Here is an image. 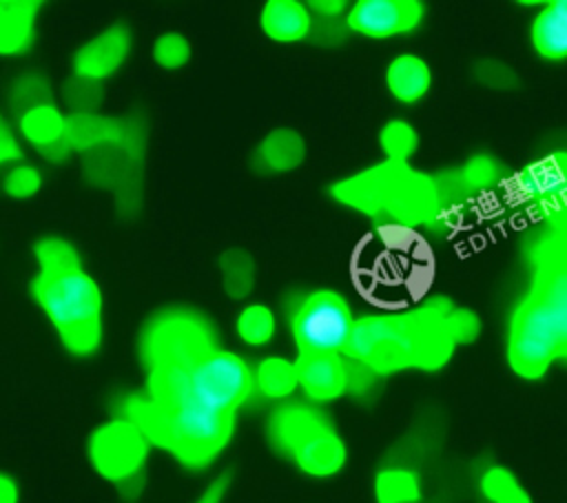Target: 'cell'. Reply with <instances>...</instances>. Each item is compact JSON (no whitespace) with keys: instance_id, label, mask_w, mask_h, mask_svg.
I'll return each instance as SVG.
<instances>
[{"instance_id":"6da1fadb","label":"cell","mask_w":567,"mask_h":503,"mask_svg":"<svg viewBox=\"0 0 567 503\" xmlns=\"http://www.w3.org/2000/svg\"><path fill=\"white\" fill-rule=\"evenodd\" d=\"M556 359H567V228L538 246L529 292L507 330V363L518 377L538 379Z\"/></svg>"},{"instance_id":"7a4b0ae2","label":"cell","mask_w":567,"mask_h":503,"mask_svg":"<svg viewBox=\"0 0 567 503\" xmlns=\"http://www.w3.org/2000/svg\"><path fill=\"white\" fill-rule=\"evenodd\" d=\"M38 273L33 299L53 326L60 343L73 357H93L104 339V297L86 273L78 248L64 237H42L33 246Z\"/></svg>"},{"instance_id":"3957f363","label":"cell","mask_w":567,"mask_h":503,"mask_svg":"<svg viewBox=\"0 0 567 503\" xmlns=\"http://www.w3.org/2000/svg\"><path fill=\"white\" fill-rule=\"evenodd\" d=\"M452 317L439 308H423L357 319L346 355L374 372L439 368L450 359L454 343H458Z\"/></svg>"},{"instance_id":"277c9868","label":"cell","mask_w":567,"mask_h":503,"mask_svg":"<svg viewBox=\"0 0 567 503\" xmlns=\"http://www.w3.org/2000/svg\"><path fill=\"white\" fill-rule=\"evenodd\" d=\"M115 412L135 421L153 445L166 450L188 470L208 468L228 445L235 414L210 410L193 397L153 401L144 390L117 397Z\"/></svg>"},{"instance_id":"5b68a950","label":"cell","mask_w":567,"mask_h":503,"mask_svg":"<svg viewBox=\"0 0 567 503\" xmlns=\"http://www.w3.org/2000/svg\"><path fill=\"white\" fill-rule=\"evenodd\" d=\"M266 434L270 445L317 479L341 472L348 450L330 419L308 403H281L272 410Z\"/></svg>"},{"instance_id":"8992f818","label":"cell","mask_w":567,"mask_h":503,"mask_svg":"<svg viewBox=\"0 0 567 503\" xmlns=\"http://www.w3.org/2000/svg\"><path fill=\"white\" fill-rule=\"evenodd\" d=\"M153 443L146 432L122 414H111L86 437V461L106 483L115 485L128 503L137 501L146 485V463Z\"/></svg>"},{"instance_id":"52a82bcc","label":"cell","mask_w":567,"mask_h":503,"mask_svg":"<svg viewBox=\"0 0 567 503\" xmlns=\"http://www.w3.org/2000/svg\"><path fill=\"white\" fill-rule=\"evenodd\" d=\"M137 346L146 372L188 368L202 355L217 348L215 332L206 317L186 308H166L148 317Z\"/></svg>"},{"instance_id":"ba28073f","label":"cell","mask_w":567,"mask_h":503,"mask_svg":"<svg viewBox=\"0 0 567 503\" xmlns=\"http://www.w3.org/2000/svg\"><path fill=\"white\" fill-rule=\"evenodd\" d=\"M188 392L202 406L235 414L255 392L252 368L226 348H213L188 366Z\"/></svg>"},{"instance_id":"9c48e42d","label":"cell","mask_w":567,"mask_h":503,"mask_svg":"<svg viewBox=\"0 0 567 503\" xmlns=\"http://www.w3.org/2000/svg\"><path fill=\"white\" fill-rule=\"evenodd\" d=\"M352 312L332 290L310 292L292 315V337L299 355H341L352 335Z\"/></svg>"},{"instance_id":"30bf717a","label":"cell","mask_w":567,"mask_h":503,"mask_svg":"<svg viewBox=\"0 0 567 503\" xmlns=\"http://www.w3.org/2000/svg\"><path fill=\"white\" fill-rule=\"evenodd\" d=\"M516 195L554 224H567V153H551L514 177Z\"/></svg>"},{"instance_id":"8fae6325","label":"cell","mask_w":567,"mask_h":503,"mask_svg":"<svg viewBox=\"0 0 567 503\" xmlns=\"http://www.w3.org/2000/svg\"><path fill=\"white\" fill-rule=\"evenodd\" d=\"M133 51V33L124 22H115L82 42L71 55V75L91 82H106L128 60Z\"/></svg>"},{"instance_id":"7c38bea8","label":"cell","mask_w":567,"mask_h":503,"mask_svg":"<svg viewBox=\"0 0 567 503\" xmlns=\"http://www.w3.org/2000/svg\"><path fill=\"white\" fill-rule=\"evenodd\" d=\"M66 124L69 115L55 102H44L16 115L20 142L35 148L51 164H62L73 155L66 142Z\"/></svg>"},{"instance_id":"4fadbf2b","label":"cell","mask_w":567,"mask_h":503,"mask_svg":"<svg viewBox=\"0 0 567 503\" xmlns=\"http://www.w3.org/2000/svg\"><path fill=\"white\" fill-rule=\"evenodd\" d=\"M423 18L414 0H361L348 13V27L368 38H390L412 31Z\"/></svg>"},{"instance_id":"5bb4252c","label":"cell","mask_w":567,"mask_h":503,"mask_svg":"<svg viewBox=\"0 0 567 503\" xmlns=\"http://www.w3.org/2000/svg\"><path fill=\"white\" fill-rule=\"evenodd\" d=\"M297 383L312 401L339 399L348 383V366L341 355H299L295 361Z\"/></svg>"},{"instance_id":"9a60e30c","label":"cell","mask_w":567,"mask_h":503,"mask_svg":"<svg viewBox=\"0 0 567 503\" xmlns=\"http://www.w3.org/2000/svg\"><path fill=\"white\" fill-rule=\"evenodd\" d=\"M40 7L35 0H0V58H20L33 49Z\"/></svg>"},{"instance_id":"2e32d148","label":"cell","mask_w":567,"mask_h":503,"mask_svg":"<svg viewBox=\"0 0 567 503\" xmlns=\"http://www.w3.org/2000/svg\"><path fill=\"white\" fill-rule=\"evenodd\" d=\"M261 29L270 40L297 42L310 33V13L297 0H270L261 9Z\"/></svg>"},{"instance_id":"e0dca14e","label":"cell","mask_w":567,"mask_h":503,"mask_svg":"<svg viewBox=\"0 0 567 503\" xmlns=\"http://www.w3.org/2000/svg\"><path fill=\"white\" fill-rule=\"evenodd\" d=\"M532 44L547 60L567 58V0L549 2L532 24Z\"/></svg>"},{"instance_id":"ac0fdd59","label":"cell","mask_w":567,"mask_h":503,"mask_svg":"<svg viewBox=\"0 0 567 503\" xmlns=\"http://www.w3.org/2000/svg\"><path fill=\"white\" fill-rule=\"evenodd\" d=\"M385 82H388L390 93L399 102L412 104V102H419L427 93V89L432 84V73L423 58L403 53L390 62Z\"/></svg>"},{"instance_id":"d6986e66","label":"cell","mask_w":567,"mask_h":503,"mask_svg":"<svg viewBox=\"0 0 567 503\" xmlns=\"http://www.w3.org/2000/svg\"><path fill=\"white\" fill-rule=\"evenodd\" d=\"M255 390L272 401H281L290 397L299 383H297V370L295 361H288L284 357H266L257 363L252 370Z\"/></svg>"},{"instance_id":"ffe728a7","label":"cell","mask_w":567,"mask_h":503,"mask_svg":"<svg viewBox=\"0 0 567 503\" xmlns=\"http://www.w3.org/2000/svg\"><path fill=\"white\" fill-rule=\"evenodd\" d=\"M259 164L268 171H292L303 160V140L288 129L272 131L257 148Z\"/></svg>"},{"instance_id":"44dd1931","label":"cell","mask_w":567,"mask_h":503,"mask_svg":"<svg viewBox=\"0 0 567 503\" xmlns=\"http://www.w3.org/2000/svg\"><path fill=\"white\" fill-rule=\"evenodd\" d=\"M9 109L13 115H20L22 111L44 104V102H55L53 100V86L49 78L40 71H24L13 78L9 93H7Z\"/></svg>"},{"instance_id":"7402d4cb","label":"cell","mask_w":567,"mask_h":503,"mask_svg":"<svg viewBox=\"0 0 567 503\" xmlns=\"http://www.w3.org/2000/svg\"><path fill=\"white\" fill-rule=\"evenodd\" d=\"M377 503H416L421 496L419 479L403 468H388L377 474L374 481Z\"/></svg>"},{"instance_id":"603a6c76","label":"cell","mask_w":567,"mask_h":503,"mask_svg":"<svg viewBox=\"0 0 567 503\" xmlns=\"http://www.w3.org/2000/svg\"><path fill=\"white\" fill-rule=\"evenodd\" d=\"M235 332L241 343L259 348L275 337V315L264 304L244 306L235 319Z\"/></svg>"},{"instance_id":"cb8c5ba5","label":"cell","mask_w":567,"mask_h":503,"mask_svg":"<svg viewBox=\"0 0 567 503\" xmlns=\"http://www.w3.org/2000/svg\"><path fill=\"white\" fill-rule=\"evenodd\" d=\"M481 494L489 503H532L527 490L518 483V479L503 465H492L481 474L478 481Z\"/></svg>"},{"instance_id":"d4e9b609","label":"cell","mask_w":567,"mask_h":503,"mask_svg":"<svg viewBox=\"0 0 567 503\" xmlns=\"http://www.w3.org/2000/svg\"><path fill=\"white\" fill-rule=\"evenodd\" d=\"M219 268H221V284H224V290L228 292V297L241 299L252 290L255 264L248 253L237 250V248L226 250L219 259Z\"/></svg>"},{"instance_id":"484cf974","label":"cell","mask_w":567,"mask_h":503,"mask_svg":"<svg viewBox=\"0 0 567 503\" xmlns=\"http://www.w3.org/2000/svg\"><path fill=\"white\" fill-rule=\"evenodd\" d=\"M42 186H44L42 171L35 164L24 160L7 166L0 179L2 193L11 199H31L42 191Z\"/></svg>"},{"instance_id":"4316f807","label":"cell","mask_w":567,"mask_h":503,"mask_svg":"<svg viewBox=\"0 0 567 503\" xmlns=\"http://www.w3.org/2000/svg\"><path fill=\"white\" fill-rule=\"evenodd\" d=\"M151 58L164 71H179L190 60V42L177 31H166L153 40Z\"/></svg>"},{"instance_id":"83f0119b","label":"cell","mask_w":567,"mask_h":503,"mask_svg":"<svg viewBox=\"0 0 567 503\" xmlns=\"http://www.w3.org/2000/svg\"><path fill=\"white\" fill-rule=\"evenodd\" d=\"M102 97L104 89L97 82L71 75L62 84V100L71 109V113H95L102 104Z\"/></svg>"},{"instance_id":"f1b7e54d","label":"cell","mask_w":567,"mask_h":503,"mask_svg":"<svg viewBox=\"0 0 567 503\" xmlns=\"http://www.w3.org/2000/svg\"><path fill=\"white\" fill-rule=\"evenodd\" d=\"M381 146L385 148V153L394 160V162H401L405 160L414 146H416V135L414 131L403 124V122H390L383 133H381Z\"/></svg>"},{"instance_id":"f546056e","label":"cell","mask_w":567,"mask_h":503,"mask_svg":"<svg viewBox=\"0 0 567 503\" xmlns=\"http://www.w3.org/2000/svg\"><path fill=\"white\" fill-rule=\"evenodd\" d=\"M22 160V142L16 129L0 113V168H7Z\"/></svg>"},{"instance_id":"4dcf8cb0","label":"cell","mask_w":567,"mask_h":503,"mask_svg":"<svg viewBox=\"0 0 567 503\" xmlns=\"http://www.w3.org/2000/svg\"><path fill=\"white\" fill-rule=\"evenodd\" d=\"M228 490H230V474L221 472L199 492V496L193 503H224Z\"/></svg>"},{"instance_id":"1f68e13d","label":"cell","mask_w":567,"mask_h":503,"mask_svg":"<svg viewBox=\"0 0 567 503\" xmlns=\"http://www.w3.org/2000/svg\"><path fill=\"white\" fill-rule=\"evenodd\" d=\"M22 501V490L18 479L7 472L0 470V503H20Z\"/></svg>"},{"instance_id":"d6a6232c","label":"cell","mask_w":567,"mask_h":503,"mask_svg":"<svg viewBox=\"0 0 567 503\" xmlns=\"http://www.w3.org/2000/svg\"><path fill=\"white\" fill-rule=\"evenodd\" d=\"M310 7L312 9H321L319 13H323V16H334V13H339L346 4L343 2H310Z\"/></svg>"}]
</instances>
